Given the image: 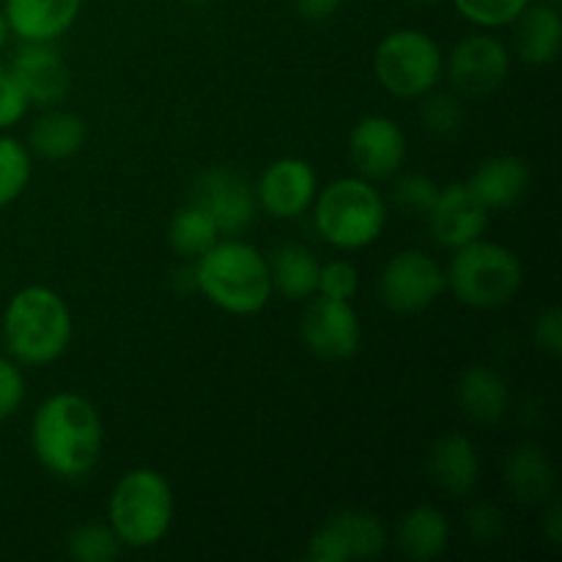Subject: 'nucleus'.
I'll return each mask as SVG.
<instances>
[{
	"label": "nucleus",
	"mask_w": 562,
	"mask_h": 562,
	"mask_svg": "<svg viewBox=\"0 0 562 562\" xmlns=\"http://www.w3.org/2000/svg\"><path fill=\"white\" fill-rule=\"evenodd\" d=\"M379 86L398 99H420L437 88L445 75V55L428 33L401 27L387 33L373 53Z\"/></svg>",
	"instance_id": "0eeeda50"
},
{
	"label": "nucleus",
	"mask_w": 562,
	"mask_h": 562,
	"mask_svg": "<svg viewBox=\"0 0 562 562\" xmlns=\"http://www.w3.org/2000/svg\"><path fill=\"white\" fill-rule=\"evenodd\" d=\"M357 291H360V272L355 269V263L344 261V258L324 263L322 274H318V294L351 302Z\"/></svg>",
	"instance_id": "2f4dec72"
},
{
	"label": "nucleus",
	"mask_w": 562,
	"mask_h": 562,
	"mask_svg": "<svg viewBox=\"0 0 562 562\" xmlns=\"http://www.w3.org/2000/svg\"><path fill=\"white\" fill-rule=\"evenodd\" d=\"M25 401V379L14 360L0 357V420L14 415Z\"/></svg>",
	"instance_id": "72a5a7b5"
},
{
	"label": "nucleus",
	"mask_w": 562,
	"mask_h": 562,
	"mask_svg": "<svg viewBox=\"0 0 562 562\" xmlns=\"http://www.w3.org/2000/svg\"><path fill=\"white\" fill-rule=\"evenodd\" d=\"M300 335L313 357L327 362H344L360 351L362 324L351 302L318 296L302 313Z\"/></svg>",
	"instance_id": "9b49d317"
},
{
	"label": "nucleus",
	"mask_w": 562,
	"mask_h": 562,
	"mask_svg": "<svg viewBox=\"0 0 562 562\" xmlns=\"http://www.w3.org/2000/svg\"><path fill=\"white\" fill-rule=\"evenodd\" d=\"M420 99V119L428 132H434V135H456L464 126V104L459 102V97L428 91Z\"/></svg>",
	"instance_id": "c756f323"
},
{
	"label": "nucleus",
	"mask_w": 562,
	"mask_h": 562,
	"mask_svg": "<svg viewBox=\"0 0 562 562\" xmlns=\"http://www.w3.org/2000/svg\"><path fill=\"white\" fill-rule=\"evenodd\" d=\"M406 135L387 115H366L349 135V157L362 179L382 181L398 173L406 162Z\"/></svg>",
	"instance_id": "4468645a"
},
{
	"label": "nucleus",
	"mask_w": 562,
	"mask_h": 562,
	"mask_svg": "<svg viewBox=\"0 0 562 562\" xmlns=\"http://www.w3.org/2000/svg\"><path fill=\"white\" fill-rule=\"evenodd\" d=\"M82 0H5L9 31L22 42H55L80 16Z\"/></svg>",
	"instance_id": "f3484780"
},
{
	"label": "nucleus",
	"mask_w": 562,
	"mask_h": 562,
	"mask_svg": "<svg viewBox=\"0 0 562 562\" xmlns=\"http://www.w3.org/2000/svg\"><path fill=\"white\" fill-rule=\"evenodd\" d=\"M387 547V530L382 519L368 510H340L327 525L318 527L307 541V558L313 562L371 560Z\"/></svg>",
	"instance_id": "1a4fd4ad"
},
{
	"label": "nucleus",
	"mask_w": 562,
	"mask_h": 562,
	"mask_svg": "<svg viewBox=\"0 0 562 562\" xmlns=\"http://www.w3.org/2000/svg\"><path fill=\"white\" fill-rule=\"evenodd\" d=\"M195 289L214 307L234 316L261 313L272 300L269 261L247 241L228 236L209 247L192 267Z\"/></svg>",
	"instance_id": "f03ea898"
},
{
	"label": "nucleus",
	"mask_w": 562,
	"mask_h": 562,
	"mask_svg": "<svg viewBox=\"0 0 562 562\" xmlns=\"http://www.w3.org/2000/svg\"><path fill=\"white\" fill-rule=\"evenodd\" d=\"M448 289L445 269L423 250H401L384 263L379 296L395 313H420Z\"/></svg>",
	"instance_id": "6e6552de"
},
{
	"label": "nucleus",
	"mask_w": 562,
	"mask_h": 562,
	"mask_svg": "<svg viewBox=\"0 0 562 562\" xmlns=\"http://www.w3.org/2000/svg\"><path fill=\"white\" fill-rule=\"evenodd\" d=\"M121 549L124 547L110 525H80L66 538V554L77 562H113Z\"/></svg>",
	"instance_id": "cd10ccee"
},
{
	"label": "nucleus",
	"mask_w": 562,
	"mask_h": 562,
	"mask_svg": "<svg viewBox=\"0 0 562 562\" xmlns=\"http://www.w3.org/2000/svg\"><path fill=\"white\" fill-rule=\"evenodd\" d=\"M340 3H344V0H294L296 11L311 22L329 20V16L340 9Z\"/></svg>",
	"instance_id": "e433bc0d"
},
{
	"label": "nucleus",
	"mask_w": 562,
	"mask_h": 562,
	"mask_svg": "<svg viewBox=\"0 0 562 562\" xmlns=\"http://www.w3.org/2000/svg\"><path fill=\"white\" fill-rule=\"evenodd\" d=\"M532 338H536L538 349L547 351V355L552 357L562 355V313L558 305L547 307V311L536 318Z\"/></svg>",
	"instance_id": "c9c22d12"
},
{
	"label": "nucleus",
	"mask_w": 562,
	"mask_h": 562,
	"mask_svg": "<svg viewBox=\"0 0 562 562\" xmlns=\"http://www.w3.org/2000/svg\"><path fill=\"white\" fill-rule=\"evenodd\" d=\"M516 25V53L527 66H549L560 58L562 16L552 5H527Z\"/></svg>",
	"instance_id": "412c9836"
},
{
	"label": "nucleus",
	"mask_w": 562,
	"mask_h": 562,
	"mask_svg": "<svg viewBox=\"0 0 562 562\" xmlns=\"http://www.w3.org/2000/svg\"><path fill=\"white\" fill-rule=\"evenodd\" d=\"M110 527L126 549H151L173 525V488L157 470H130L110 494Z\"/></svg>",
	"instance_id": "39448f33"
},
{
	"label": "nucleus",
	"mask_w": 562,
	"mask_h": 562,
	"mask_svg": "<svg viewBox=\"0 0 562 562\" xmlns=\"http://www.w3.org/2000/svg\"><path fill=\"white\" fill-rule=\"evenodd\" d=\"M467 527H470V536L481 543L497 541L505 530L503 510L492 503H475L467 514Z\"/></svg>",
	"instance_id": "f704fd0d"
},
{
	"label": "nucleus",
	"mask_w": 562,
	"mask_h": 562,
	"mask_svg": "<svg viewBox=\"0 0 562 562\" xmlns=\"http://www.w3.org/2000/svg\"><path fill=\"white\" fill-rule=\"evenodd\" d=\"M450 82L464 97H488L499 91L510 75V55L499 38L477 33L461 38L445 64Z\"/></svg>",
	"instance_id": "f8f14e48"
},
{
	"label": "nucleus",
	"mask_w": 562,
	"mask_h": 562,
	"mask_svg": "<svg viewBox=\"0 0 562 562\" xmlns=\"http://www.w3.org/2000/svg\"><path fill=\"white\" fill-rule=\"evenodd\" d=\"M417 3H439V0H417Z\"/></svg>",
	"instance_id": "a19ab883"
},
{
	"label": "nucleus",
	"mask_w": 562,
	"mask_h": 562,
	"mask_svg": "<svg viewBox=\"0 0 562 562\" xmlns=\"http://www.w3.org/2000/svg\"><path fill=\"white\" fill-rule=\"evenodd\" d=\"M448 289L456 300L475 311H494L514 302L525 285V267L519 256L497 241L481 239L453 250L448 272Z\"/></svg>",
	"instance_id": "423d86ee"
},
{
	"label": "nucleus",
	"mask_w": 562,
	"mask_h": 562,
	"mask_svg": "<svg viewBox=\"0 0 562 562\" xmlns=\"http://www.w3.org/2000/svg\"><path fill=\"white\" fill-rule=\"evenodd\" d=\"M104 445L102 417L77 393L49 395L31 423V448L38 464L60 481H82L99 464Z\"/></svg>",
	"instance_id": "f257e3e1"
},
{
	"label": "nucleus",
	"mask_w": 562,
	"mask_h": 562,
	"mask_svg": "<svg viewBox=\"0 0 562 562\" xmlns=\"http://www.w3.org/2000/svg\"><path fill=\"white\" fill-rule=\"evenodd\" d=\"M505 486L519 503L543 505L552 499L554 470L541 448L521 445L505 461Z\"/></svg>",
	"instance_id": "5701e85b"
},
{
	"label": "nucleus",
	"mask_w": 562,
	"mask_h": 562,
	"mask_svg": "<svg viewBox=\"0 0 562 562\" xmlns=\"http://www.w3.org/2000/svg\"><path fill=\"white\" fill-rule=\"evenodd\" d=\"M428 223L439 245L459 250L486 234L488 209L472 195L467 184H448L439 187V198L428 214Z\"/></svg>",
	"instance_id": "dca6fc26"
},
{
	"label": "nucleus",
	"mask_w": 562,
	"mask_h": 562,
	"mask_svg": "<svg viewBox=\"0 0 562 562\" xmlns=\"http://www.w3.org/2000/svg\"><path fill=\"white\" fill-rule=\"evenodd\" d=\"M311 209L322 239L338 250L371 247L387 225L384 198L362 176H346L318 190Z\"/></svg>",
	"instance_id": "20e7f679"
},
{
	"label": "nucleus",
	"mask_w": 562,
	"mask_h": 562,
	"mask_svg": "<svg viewBox=\"0 0 562 562\" xmlns=\"http://www.w3.org/2000/svg\"><path fill=\"white\" fill-rule=\"evenodd\" d=\"M9 22H5V14H3V9H0V47H3L5 44V38H9Z\"/></svg>",
	"instance_id": "58836bf2"
},
{
	"label": "nucleus",
	"mask_w": 562,
	"mask_h": 562,
	"mask_svg": "<svg viewBox=\"0 0 562 562\" xmlns=\"http://www.w3.org/2000/svg\"><path fill=\"white\" fill-rule=\"evenodd\" d=\"M220 236L223 234H220L217 223L201 206H195V203L181 206L168 225L170 247L181 258H192V261L201 258L212 245H217Z\"/></svg>",
	"instance_id": "a878e982"
},
{
	"label": "nucleus",
	"mask_w": 562,
	"mask_h": 562,
	"mask_svg": "<svg viewBox=\"0 0 562 562\" xmlns=\"http://www.w3.org/2000/svg\"><path fill=\"white\" fill-rule=\"evenodd\" d=\"M428 470L442 492H448L450 497H467L481 477V459L475 445L464 434H445L431 448Z\"/></svg>",
	"instance_id": "6ab92c4d"
},
{
	"label": "nucleus",
	"mask_w": 562,
	"mask_h": 562,
	"mask_svg": "<svg viewBox=\"0 0 562 562\" xmlns=\"http://www.w3.org/2000/svg\"><path fill=\"white\" fill-rule=\"evenodd\" d=\"M27 108H31V102H27L25 91L14 80L9 66L0 64V130L20 124L25 119Z\"/></svg>",
	"instance_id": "473e14b6"
},
{
	"label": "nucleus",
	"mask_w": 562,
	"mask_h": 562,
	"mask_svg": "<svg viewBox=\"0 0 562 562\" xmlns=\"http://www.w3.org/2000/svg\"><path fill=\"white\" fill-rule=\"evenodd\" d=\"M33 173L31 148L14 137L0 135V209L14 203L25 192Z\"/></svg>",
	"instance_id": "bb28decb"
},
{
	"label": "nucleus",
	"mask_w": 562,
	"mask_h": 562,
	"mask_svg": "<svg viewBox=\"0 0 562 562\" xmlns=\"http://www.w3.org/2000/svg\"><path fill=\"white\" fill-rule=\"evenodd\" d=\"M9 69L25 91L27 102L38 108H53L69 93V69L53 42H22Z\"/></svg>",
	"instance_id": "2eb2a0df"
},
{
	"label": "nucleus",
	"mask_w": 562,
	"mask_h": 562,
	"mask_svg": "<svg viewBox=\"0 0 562 562\" xmlns=\"http://www.w3.org/2000/svg\"><path fill=\"white\" fill-rule=\"evenodd\" d=\"M3 340L22 366L44 368L64 357L71 340V313L58 291L47 285L16 291L3 313Z\"/></svg>",
	"instance_id": "7ed1b4c3"
},
{
	"label": "nucleus",
	"mask_w": 562,
	"mask_h": 562,
	"mask_svg": "<svg viewBox=\"0 0 562 562\" xmlns=\"http://www.w3.org/2000/svg\"><path fill=\"white\" fill-rule=\"evenodd\" d=\"M184 3H190V5H203V3H212V0H184Z\"/></svg>",
	"instance_id": "ea45409f"
},
{
	"label": "nucleus",
	"mask_w": 562,
	"mask_h": 562,
	"mask_svg": "<svg viewBox=\"0 0 562 562\" xmlns=\"http://www.w3.org/2000/svg\"><path fill=\"white\" fill-rule=\"evenodd\" d=\"M543 530H547V538L554 543V547H560L562 541V510L558 503H549V510L547 516H543Z\"/></svg>",
	"instance_id": "4c0bfd02"
},
{
	"label": "nucleus",
	"mask_w": 562,
	"mask_h": 562,
	"mask_svg": "<svg viewBox=\"0 0 562 562\" xmlns=\"http://www.w3.org/2000/svg\"><path fill=\"white\" fill-rule=\"evenodd\" d=\"M459 14L477 27H508L530 0H453Z\"/></svg>",
	"instance_id": "c85d7f7f"
},
{
	"label": "nucleus",
	"mask_w": 562,
	"mask_h": 562,
	"mask_svg": "<svg viewBox=\"0 0 562 562\" xmlns=\"http://www.w3.org/2000/svg\"><path fill=\"white\" fill-rule=\"evenodd\" d=\"M467 187L488 212H503V209L516 206L527 195L530 168L519 157H492L477 165Z\"/></svg>",
	"instance_id": "a211bd4d"
},
{
	"label": "nucleus",
	"mask_w": 562,
	"mask_h": 562,
	"mask_svg": "<svg viewBox=\"0 0 562 562\" xmlns=\"http://www.w3.org/2000/svg\"><path fill=\"white\" fill-rule=\"evenodd\" d=\"M393 198L395 203H398V209H404L406 214L428 217L434 203H437L439 198V184L434 179H428V176L412 173V176H404V179L395 184Z\"/></svg>",
	"instance_id": "7c9ffc66"
},
{
	"label": "nucleus",
	"mask_w": 562,
	"mask_h": 562,
	"mask_svg": "<svg viewBox=\"0 0 562 562\" xmlns=\"http://www.w3.org/2000/svg\"><path fill=\"white\" fill-rule=\"evenodd\" d=\"M86 137V121L80 115L66 113V110H49V113L38 115L36 124L27 132V148L42 159L60 162V159L80 154Z\"/></svg>",
	"instance_id": "b1692460"
},
{
	"label": "nucleus",
	"mask_w": 562,
	"mask_h": 562,
	"mask_svg": "<svg viewBox=\"0 0 562 562\" xmlns=\"http://www.w3.org/2000/svg\"><path fill=\"white\" fill-rule=\"evenodd\" d=\"M190 203L217 223L223 236H239L256 223L258 198L250 181L228 168L203 170L190 190Z\"/></svg>",
	"instance_id": "9d476101"
},
{
	"label": "nucleus",
	"mask_w": 562,
	"mask_h": 562,
	"mask_svg": "<svg viewBox=\"0 0 562 562\" xmlns=\"http://www.w3.org/2000/svg\"><path fill=\"white\" fill-rule=\"evenodd\" d=\"M461 412L477 426H494L508 412V384L494 368L472 366L467 368L464 376L459 379L456 387Z\"/></svg>",
	"instance_id": "aec40b11"
},
{
	"label": "nucleus",
	"mask_w": 562,
	"mask_h": 562,
	"mask_svg": "<svg viewBox=\"0 0 562 562\" xmlns=\"http://www.w3.org/2000/svg\"><path fill=\"white\" fill-rule=\"evenodd\" d=\"M318 195V176L311 162L283 157L269 165L256 187L258 206L274 220H296L311 212Z\"/></svg>",
	"instance_id": "ddd939ff"
},
{
	"label": "nucleus",
	"mask_w": 562,
	"mask_h": 562,
	"mask_svg": "<svg viewBox=\"0 0 562 562\" xmlns=\"http://www.w3.org/2000/svg\"><path fill=\"white\" fill-rule=\"evenodd\" d=\"M318 274L322 263L307 250L305 245L278 247L269 258V278H272V291H280L291 302H307L318 294Z\"/></svg>",
	"instance_id": "4be33fe9"
},
{
	"label": "nucleus",
	"mask_w": 562,
	"mask_h": 562,
	"mask_svg": "<svg viewBox=\"0 0 562 562\" xmlns=\"http://www.w3.org/2000/svg\"><path fill=\"white\" fill-rule=\"evenodd\" d=\"M450 521L434 505H420L398 521V547L401 552L415 560H434L448 549Z\"/></svg>",
	"instance_id": "393cba45"
}]
</instances>
